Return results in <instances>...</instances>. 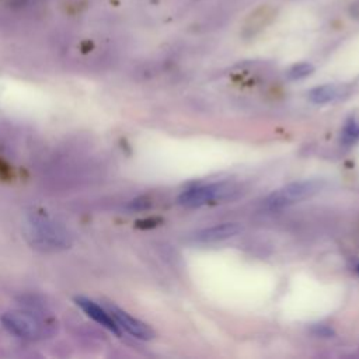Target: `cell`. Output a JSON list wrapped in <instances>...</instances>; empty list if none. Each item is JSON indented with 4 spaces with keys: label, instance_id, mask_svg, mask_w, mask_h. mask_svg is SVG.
I'll list each match as a JSON object with an SVG mask.
<instances>
[{
    "label": "cell",
    "instance_id": "1",
    "mask_svg": "<svg viewBox=\"0 0 359 359\" xmlns=\"http://www.w3.org/2000/svg\"><path fill=\"white\" fill-rule=\"evenodd\" d=\"M28 237L31 243L42 250H59L70 244L69 231L56 220L34 215L28 219Z\"/></svg>",
    "mask_w": 359,
    "mask_h": 359
},
{
    "label": "cell",
    "instance_id": "2",
    "mask_svg": "<svg viewBox=\"0 0 359 359\" xmlns=\"http://www.w3.org/2000/svg\"><path fill=\"white\" fill-rule=\"evenodd\" d=\"M324 187V181L320 180H304L296 181L282 187L280 189L272 192L265 199V208L269 210L282 209L285 206L293 205L303 199H307L316 194H318Z\"/></svg>",
    "mask_w": 359,
    "mask_h": 359
},
{
    "label": "cell",
    "instance_id": "3",
    "mask_svg": "<svg viewBox=\"0 0 359 359\" xmlns=\"http://www.w3.org/2000/svg\"><path fill=\"white\" fill-rule=\"evenodd\" d=\"M234 192H236V189L231 184L213 182V184L192 187V188L184 191L180 195L178 202L182 206L195 208V206H202V205H206L210 202L227 199Z\"/></svg>",
    "mask_w": 359,
    "mask_h": 359
},
{
    "label": "cell",
    "instance_id": "4",
    "mask_svg": "<svg viewBox=\"0 0 359 359\" xmlns=\"http://www.w3.org/2000/svg\"><path fill=\"white\" fill-rule=\"evenodd\" d=\"M3 327L21 339H36L43 334V324L34 316L20 310H11L0 317Z\"/></svg>",
    "mask_w": 359,
    "mask_h": 359
},
{
    "label": "cell",
    "instance_id": "5",
    "mask_svg": "<svg viewBox=\"0 0 359 359\" xmlns=\"http://www.w3.org/2000/svg\"><path fill=\"white\" fill-rule=\"evenodd\" d=\"M108 311L111 313V316L116 321L118 327L121 330L126 331L128 334H130L132 337H135L137 339H143V341H149L154 337L153 330L147 324H144L143 321L132 317L126 311H123V310H121L115 306H109Z\"/></svg>",
    "mask_w": 359,
    "mask_h": 359
},
{
    "label": "cell",
    "instance_id": "6",
    "mask_svg": "<svg viewBox=\"0 0 359 359\" xmlns=\"http://www.w3.org/2000/svg\"><path fill=\"white\" fill-rule=\"evenodd\" d=\"M76 304L88 316L91 317L95 323H98L100 325H102L104 328H107L108 331H111L115 335H121V328L118 327L116 321L114 320V317L111 316V313L108 310H105L104 307H101L100 304H97L94 300L83 297V296H77L74 299Z\"/></svg>",
    "mask_w": 359,
    "mask_h": 359
},
{
    "label": "cell",
    "instance_id": "7",
    "mask_svg": "<svg viewBox=\"0 0 359 359\" xmlns=\"http://www.w3.org/2000/svg\"><path fill=\"white\" fill-rule=\"evenodd\" d=\"M240 231V226L237 223H222L212 227L202 229L195 233L194 238L199 243H216L222 240H227L236 236Z\"/></svg>",
    "mask_w": 359,
    "mask_h": 359
},
{
    "label": "cell",
    "instance_id": "8",
    "mask_svg": "<svg viewBox=\"0 0 359 359\" xmlns=\"http://www.w3.org/2000/svg\"><path fill=\"white\" fill-rule=\"evenodd\" d=\"M349 93L345 84H323L309 93V100L314 104H328L344 98Z\"/></svg>",
    "mask_w": 359,
    "mask_h": 359
},
{
    "label": "cell",
    "instance_id": "9",
    "mask_svg": "<svg viewBox=\"0 0 359 359\" xmlns=\"http://www.w3.org/2000/svg\"><path fill=\"white\" fill-rule=\"evenodd\" d=\"M314 72V67L310 65V63H306V62H302V63H296L293 65L289 72H287V76L293 80L296 79H304L307 77L309 74H311Z\"/></svg>",
    "mask_w": 359,
    "mask_h": 359
},
{
    "label": "cell",
    "instance_id": "10",
    "mask_svg": "<svg viewBox=\"0 0 359 359\" xmlns=\"http://www.w3.org/2000/svg\"><path fill=\"white\" fill-rule=\"evenodd\" d=\"M358 137H359V125L353 119H351L345 125V129H344V133H342V140H344L345 144H351Z\"/></svg>",
    "mask_w": 359,
    "mask_h": 359
},
{
    "label": "cell",
    "instance_id": "11",
    "mask_svg": "<svg viewBox=\"0 0 359 359\" xmlns=\"http://www.w3.org/2000/svg\"><path fill=\"white\" fill-rule=\"evenodd\" d=\"M349 14H351L352 18L359 20V0H356L355 3L351 4V7H349Z\"/></svg>",
    "mask_w": 359,
    "mask_h": 359
},
{
    "label": "cell",
    "instance_id": "12",
    "mask_svg": "<svg viewBox=\"0 0 359 359\" xmlns=\"http://www.w3.org/2000/svg\"><path fill=\"white\" fill-rule=\"evenodd\" d=\"M358 271H359V265H358Z\"/></svg>",
    "mask_w": 359,
    "mask_h": 359
}]
</instances>
